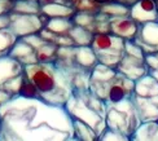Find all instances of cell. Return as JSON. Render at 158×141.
<instances>
[{"label":"cell","mask_w":158,"mask_h":141,"mask_svg":"<svg viewBox=\"0 0 158 141\" xmlns=\"http://www.w3.org/2000/svg\"><path fill=\"white\" fill-rule=\"evenodd\" d=\"M9 26H10L9 15H3V16H0V30L9 29Z\"/></svg>","instance_id":"38"},{"label":"cell","mask_w":158,"mask_h":141,"mask_svg":"<svg viewBox=\"0 0 158 141\" xmlns=\"http://www.w3.org/2000/svg\"><path fill=\"white\" fill-rule=\"evenodd\" d=\"M23 73V65L10 56L0 57V87H3L6 82L15 77L21 75Z\"/></svg>","instance_id":"14"},{"label":"cell","mask_w":158,"mask_h":141,"mask_svg":"<svg viewBox=\"0 0 158 141\" xmlns=\"http://www.w3.org/2000/svg\"><path fill=\"white\" fill-rule=\"evenodd\" d=\"M135 82L127 77L117 73L115 78L111 80L106 89L105 104H119L127 98H131L134 95Z\"/></svg>","instance_id":"7"},{"label":"cell","mask_w":158,"mask_h":141,"mask_svg":"<svg viewBox=\"0 0 158 141\" xmlns=\"http://www.w3.org/2000/svg\"><path fill=\"white\" fill-rule=\"evenodd\" d=\"M94 30L87 27H81V26H75L70 30L69 36L74 42L75 47H88L92 44V39H94Z\"/></svg>","instance_id":"19"},{"label":"cell","mask_w":158,"mask_h":141,"mask_svg":"<svg viewBox=\"0 0 158 141\" xmlns=\"http://www.w3.org/2000/svg\"><path fill=\"white\" fill-rule=\"evenodd\" d=\"M25 74V73H23ZM23 98H30V100H35V98H40V93H39L36 85L31 82L30 79L26 78L25 75V80L22 83V87H21V91H19V95Z\"/></svg>","instance_id":"28"},{"label":"cell","mask_w":158,"mask_h":141,"mask_svg":"<svg viewBox=\"0 0 158 141\" xmlns=\"http://www.w3.org/2000/svg\"><path fill=\"white\" fill-rule=\"evenodd\" d=\"M115 70L118 73H121L122 75L127 77L128 79L134 80V82H136L137 79H140L141 77L149 73L144 58H137L128 55H124L122 57L121 62L118 64Z\"/></svg>","instance_id":"11"},{"label":"cell","mask_w":158,"mask_h":141,"mask_svg":"<svg viewBox=\"0 0 158 141\" xmlns=\"http://www.w3.org/2000/svg\"><path fill=\"white\" fill-rule=\"evenodd\" d=\"M75 9L71 5H65L60 3H51L42 5L40 13L48 18H73L75 15Z\"/></svg>","instance_id":"17"},{"label":"cell","mask_w":158,"mask_h":141,"mask_svg":"<svg viewBox=\"0 0 158 141\" xmlns=\"http://www.w3.org/2000/svg\"><path fill=\"white\" fill-rule=\"evenodd\" d=\"M144 55L158 52V21L140 25L139 34L134 39Z\"/></svg>","instance_id":"8"},{"label":"cell","mask_w":158,"mask_h":141,"mask_svg":"<svg viewBox=\"0 0 158 141\" xmlns=\"http://www.w3.org/2000/svg\"><path fill=\"white\" fill-rule=\"evenodd\" d=\"M132 101L141 123L158 122V96L139 97L136 95H132Z\"/></svg>","instance_id":"12"},{"label":"cell","mask_w":158,"mask_h":141,"mask_svg":"<svg viewBox=\"0 0 158 141\" xmlns=\"http://www.w3.org/2000/svg\"><path fill=\"white\" fill-rule=\"evenodd\" d=\"M35 2H39V0H35Z\"/></svg>","instance_id":"43"},{"label":"cell","mask_w":158,"mask_h":141,"mask_svg":"<svg viewBox=\"0 0 158 141\" xmlns=\"http://www.w3.org/2000/svg\"><path fill=\"white\" fill-rule=\"evenodd\" d=\"M91 47L96 53L98 64L113 69H117L124 56V40L111 32H95Z\"/></svg>","instance_id":"5"},{"label":"cell","mask_w":158,"mask_h":141,"mask_svg":"<svg viewBox=\"0 0 158 141\" xmlns=\"http://www.w3.org/2000/svg\"><path fill=\"white\" fill-rule=\"evenodd\" d=\"M8 56L17 60V61L21 62L23 66L38 64L36 56H35V49L32 48V47L26 42V40H23L22 38L17 39V42L15 43V45L10 48Z\"/></svg>","instance_id":"13"},{"label":"cell","mask_w":158,"mask_h":141,"mask_svg":"<svg viewBox=\"0 0 158 141\" xmlns=\"http://www.w3.org/2000/svg\"><path fill=\"white\" fill-rule=\"evenodd\" d=\"M9 29L18 39L40 32L49 19L43 13H40V15H19V13L15 12L9 13Z\"/></svg>","instance_id":"6"},{"label":"cell","mask_w":158,"mask_h":141,"mask_svg":"<svg viewBox=\"0 0 158 141\" xmlns=\"http://www.w3.org/2000/svg\"><path fill=\"white\" fill-rule=\"evenodd\" d=\"M98 141H131V137L106 127V130L98 136Z\"/></svg>","instance_id":"30"},{"label":"cell","mask_w":158,"mask_h":141,"mask_svg":"<svg viewBox=\"0 0 158 141\" xmlns=\"http://www.w3.org/2000/svg\"><path fill=\"white\" fill-rule=\"evenodd\" d=\"M42 5L35 0H15L13 10L19 15H40Z\"/></svg>","instance_id":"23"},{"label":"cell","mask_w":158,"mask_h":141,"mask_svg":"<svg viewBox=\"0 0 158 141\" xmlns=\"http://www.w3.org/2000/svg\"><path fill=\"white\" fill-rule=\"evenodd\" d=\"M71 136L73 118L65 106L21 96L0 106V141H66Z\"/></svg>","instance_id":"1"},{"label":"cell","mask_w":158,"mask_h":141,"mask_svg":"<svg viewBox=\"0 0 158 141\" xmlns=\"http://www.w3.org/2000/svg\"><path fill=\"white\" fill-rule=\"evenodd\" d=\"M130 17L139 25L158 21L157 0H137L132 6H130Z\"/></svg>","instance_id":"10"},{"label":"cell","mask_w":158,"mask_h":141,"mask_svg":"<svg viewBox=\"0 0 158 141\" xmlns=\"http://www.w3.org/2000/svg\"><path fill=\"white\" fill-rule=\"evenodd\" d=\"M144 61H145L148 70H156L158 69V52L156 53H149V55H145L144 57Z\"/></svg>","instance_id":"33"},{"label":"cell","mask_w":158,"mask_h":141,"mask_svg":"<svg viewBox=\"0 0 158 141\" xmlns=\"http://www.w3.org/2000/svg\"><path fill=\"white\" fill-rule=\"evenodd\" d=\"M149 74H150V75H152V77L157 80V82H158V69H156V70H150V71H149Z\"/></svg>","instance_id":"41"},{"label":"cell","mask_w":158,"mask_h":141,"mask_svg":"<svg viewBox=\"0 0 158 141\" xmlns=\"http://www.w3.org/2000/svg\"><path fill=\"white\" fill-rule=\"evenodd\" d=\"M23 73L36 85L40 98L48 104L65 106L74 92L73 77L77 71L65 68L58 61L26 65Z\"/></svg>","instance_id":"2"},{"label":"cell","mask_w":158,"mask_h":141,"mask_svg":"<svg viewBox=\"0 0 158 141\" xmlns=\"http://www.w3.org/2000/svg\"><path fill=\"white\" fill-rule=\"evenodd\" d=\"M140 25L130 16L109 19V32L123 40H134L139 34Z\"/></svg>","instance_id":"9"},{"label":"cell","mask_w":158,"mask_h":141,"mask_svg":"<svg viewBox=\"0 0 158 141\" xmlns=\"http://www.w3.org/2000/svg\"><path fill=\"white\" fill-rule=\"evenodd\" d=\"M13 3H15V0H0V16L12 13Z\"/></svg>","instance_id":"34"},{"label":"cell","mask_w":158,"mask_h":141,"mask_svg":"<svg viewBox=\"0 0 158 141\" xmlns=\"http://www.w3.org/2000/svg\"><path fill=\"white\" fill-rule=\"evenodd\" d=\"M157 4H158V0H157Z\"/></svg>","instance_id":"44"},{"label":"cell","mask_w":158,"mask_h":141,"mask_svg":"<svg viewBox=\"0 0 158 141\" xmlns=\"http://www.w3.org/2000/svg\"><path fill=\"white\" fill-rule=\"evenodd\" d=\"M22 39H23V40H26V42H27V43H29V44H30L34 49H38L39 47H42L44 43H47V42H45V40H44L40 35H39V32H38V34L29 35V36H26V38H22Z\"/></svg>","instance_id":"32"},{"label":"cell","mask_w":158,"mask_h":141,"mask_svg":"<svg viewBox=\"0 0 158 141\" xmlns=\"http://www.w3.org/2000/svg\"><path fill=\"white\" fill-rule=\"evenodd\" d=\"M39 35H40L45 42H49V43H55L56 44V40H57V38H58V35H56V34H53L52 31H49L48 29H43L40 32H39Z\"/></svg>","instance_id":"36"},{"label":"cell","mask_w":158,"mask_h":141,"mask_svg":"<svg viewBox=\"0 0 158 141\" xmlns=\"http://www.w3.org/2000/svg\"><path fill=\"white\" fill-rule=\"evenodd\" d=\"M23 80H25V74L22 73L21 75L15 77L13 79H10L9 82H6V83L3 85V88H4L6 92H8V93H10L13 97L18 96V95H19V91H21V87H22Z\"/></svg>","instance_id":"29"},{"label":"cell","mask_w":158,"mask_h":141,"mask_svg":"<svg viewBox=\"0 0 158 141\" xmlns=\"http://www.w3.org/2000/svg\"><path fill=\"white\" fill-rule=\"evenodd\" d=\"M66 141H79V140H78L75 136H71V137H70V139H68Z\"/></svg>","instance_id":"42"},{"label":"cell","mask_w":158,"mask_h":141,"mask_svg":"<svg viewBox=\"0 0 158 141\" xmlns=\"http://www.w3.org/2000/svg\"><path fill=\"white\" fill-rule=\"evenodd\" d=\"M71 5L77 12H87L92 15H97L100 12V5L94 0H71Z\"/></svg>","instance_id":"27"},{"label":"cell","mask_w":158,"mask_h":141,"mask_svg":"<svg viewBox=\"0 0 158 141\" xmlns=\"http://www.w3.org/2000/svg\"><path fill=\"white\" fill-rule=\"evenodd\" d=\"M131 141H158V122H144L131 136Z\"/></svg>","instance_id":"18"},{"label":"cell","mask_w":158,"mask_h":141,"mask_svg":"<svg viewBox=\"0 0 158 141\" xmlns=\"http://www.w3.org/2000/svg\"><path fill=\"white\" fill-rule=\"evenodd\" d=\"M56 44L58 47H75L74 42L71 40V38L68 35H58L57 40H56Z\"/></svg>","instance_id":"35"},{"label":"cell","mask_w":158,"mask_h":141,"mask_svg":"<svg viewBox=\"0 0 158 141\" xmlns=\"http://www.w3.org/2000/svg\"><path fill=\"white\" fill-rule=\"evenodd\" d=\"M74 62L78 68L91 71L98 64V60L92 47H75L74 48Z\"/></svg>","instance_id":"15"},{"label":"cell","mask_w":158,"mask_h":141,"mask_svg":"<svg viewBox=\"0 0 158 141\" xmlns=\"http://www.w3.org/2000/svg\"><path fill=\"white\" fill-rule=\"evenodd\" d=\"M100 12L102 15L108 16L109 18H115V17H124L130 16V6L123 5L118 2H111L108 4H104L100 6Z\"/></svg>","instance_id":"24"},{"label":"cell","mask_w":158,"mask_h":141,"mask_svg":"<svg viewBox=\"0 0 158 141\" xmlns=\"http://www.w3.org/2000/svg\"><path fill=\"white\" fill-rule=\"evenodd\" d=\"M17 39L18 38L13 34L10 29L0 30V57L8 55L10 48L17 42Z\"/></svg>","instance_id":"25"},{"label":"cell","mask_w":158,"mask_h":141,"mask_svg":"<svg viewBox=\"0 0 158 141\" xmlns=\"http://www.w3.org/2000/svg\"><path fill=\"white\" fill-rule=\"evenodd\" d=\"M73 128H74V136L79 141H98V136L100 135L91 126L85 124L82 120L73 119Z\"/></svg>","instance_id":"20"},{"label":"cell","mask_w":158,"mask_h":141,"mask_svg":"<svg viewBox=\"0 0 158 141\" xmlns=\"http://www.w3.org/2000/svg\"><path fill=\"white\" fill-rule=\"evenodd\" d=\"M115 2H118V3H121V4H123V5H127V6H132L137 0H115Z\"/></svg>","instance_id":"39"},{"label":"cell","mask_w":158,"mask_h":141,"mask_svg":"<svg viewBox=\"0 0 158 141\" xmlns=\"http://www.w3.org/2000/svg\"><path fill=\"white\" fill-rule=\"evenodd\" d=\"M57 51L58 45L55 43H44L42 47H39L38 49H35V56L38 64H49L55 62L57 60Z\"/></svg>","instance_id":"21"},{"label":"cell","mask_w":158,"mask_h":141,"mask_svg":"<svg viewBox=\"0 0 158 141\" xmlns=\"http://www.w3.org/2000/svg\"><path fill=\"white\" fill-rule=\"evenodd\" d=\"M105 120H106L108 128L118 131L130 137L141 124L132 97L124 100L119 104H106Z\"/></svg>","instance_id":"4"},{"label":"cell","mask_w":158,"mask_h":141,"mask_svg":"<svg viewBox=\"0 0 158 141\" xmlns=\"http://www.w3.org/2000/svg\"><path fill=\"white\" fill-rule=\"evenodd\" d=\"M94 2L98 5H104V4H108V3H111V2H114V0H94Z\"/></svg>","instance_id":"40"},{"label":"cell","mask_w":158,"mask_h":141,"mask_svg":"<svg viewBox=\"0 0 158 141\" xmlns=\"http://www.w3.org/2000/svg\"><path fill=\"white\" fill-rule=\"evenodd\" d=\"M71 19H73L75 26H81V27H87L91 30H95L96 15H92V13H87V12H75V15L73 16Z\"/></svg>","instance_id":"26"},{"label":"cell","mask_w":158,"mask_h":141,"mask_svg":"<svg viewBox=\"0 0 158 141\" xmlns=\"http://www.w3.org/2000/svg\"><path fill=\"white\" fill-rule=\"evenodd\" d=\"M12 97H13V96L10 95V93L6 92V91L3 88V87H0V106H3L5 102H8Z\"/></svg>","instance_id":"37"},{"label":"cell","mask_w":158,"mask_h":141,"mask_svg":"<svg viewBox=\"0 0 158 141\" xmlns=\"http://www.w3.org/2000/svg\"><path fill=\"white\" fill-rule=\"evenodd\" d=\"M124 55L137 57V58H144L145 57L143 49L136 44L135 40H124Z\"/></svg>","instance_id":"31"},{"label":"cell","mask_w":158,"mask_h":141,"mask_svg":"<svg viewBox=\"0 0 158 141\" xmlns=\"http://www.w3.org/2000/svg\"><path fill=\"white\" fill-rule=\"evenodd\" d=\"M134 95L139 97H156L158 96V82L150 75L145 74L135 82Z\"/></svg>","instance_id":"16"},{"label":"cell","mask_w":158,"mask_h":141,"mask_svg":"<svg viewBox=\"0 0 158 141\" xmlns=\"http://www.w3.org/2000/svg\"><path fill=\"white\" fill-rule=\"evenodd\" d=\"M73 27L74 22L71 18H49L45 25V29L56 35H68Z\"/></svg>","instance_id":"22"},{"label":"cell","mask_w":158,"mask_h":141,"mask_svg":"<svg viewBox=\"0 0 158 141\" xmlns=\"http://www.w3.org/2000/svg\"><path fill=\"white\" fill-rule=\"evenodd\" d=\"M65 109L73 119L82 120L91 126L98 135L106 130V104L96 97L89 89H74L73 95L65 105Z\"/></svg>","instance_id":"3"}]
</instances>
